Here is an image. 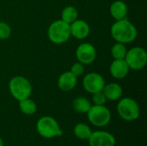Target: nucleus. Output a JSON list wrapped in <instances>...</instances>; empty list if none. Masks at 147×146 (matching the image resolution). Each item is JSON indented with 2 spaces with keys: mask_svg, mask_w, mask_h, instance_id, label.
<instances>
[{
  "mask_svg": "<svg viewBox=\"0 0 147 146\" xmlns=\"http://www.w3.org/2000/svg\"><path fill=\"white\" fill-rule=\"evenodd\" d=\"M110 34L116 42L129 44L136 40L138 36V30L127 18H124L115 21L112 24Z\"/></svg>",
  "mask_w": 147,
  "mask_h": 146,
  "instance_id": "f257e3e1",
  "label": "nucleus"
},
{
  "mask_svg": "<svg viewBox=\"0 0 147 146\" xmlns=\"http://www.w3.org/2000/svg\"><path fill=\"white\" fill-rule=\"evenodd\" d=\"M70 24L61 19L53 21L47 28L48 40L56 45H61L69 40L71 38Z\"/></svg>",
  "mask_w": 147,
  "mask_h": 146,
  "instance_id": "f03ea898",
  "label": "nucleus"
},
{
  "mask_svg": "<svg viewBox=\"0 0 147 146\" xmlns=\"http://www.w3.org/2000/svg\"><path fill=\"white\" fill-rule=\"evenodd\" d=\"M9 90L16 101L30 97L33 87L29 80L22 76H15L9 82Z\"/></svg>",
  "mask_w": 147,
  "mask_h": 146,
  "instance_id": "7ed1b4c3",
  "label": "nucleus"
},
{
  "mask_svg": "<svg viewBox=\"0 0 147 146\" xmlns=\"http://www.w3.org/2000/svg\"><path fill=\"white\" fill-rule=\"evenodd\" d=\"M117 113L126 121H134L139 119L140 108L138 102L132 97L121 98L117 103Z\"/></svg>",
  "mask_w": 147,
  "mask_h": 146,
  "instance_id": "20e7f679",
  "label": "nucleus"
},
{
  "mask_svg": "<svg viewBox=\"0 0 147 146\" xmlns=\"http://www.w3.org/2000/svg\"><path fill=\"white\" fill-rule=\"evenodd\" d=\"M37 133L45 139H53L60 137L63 131L58 121L51 116H43L40 118L36 123Z\"/></svg>",
  "mask_w": 147,
  "mask_h": 146,
  "instance_id": "39448f33",
  "label": "nucleus"
},
{
  "mask_svg": "<svg viewBox=\"0 0 147 146\" xmlns=\"http://www.w3.org/2000/svg\"><path fill=\"white\" fill-rule=\"evenodd\" d=\"M89 121L95 126H106L111 120V112L105 105H91L87 112Z\"/></svg>",
  "mask_w": 147,
  "mask_h": 146,
  "instance_id": "423d86ee",
  "label": "nucleus"
},
{
  "mask_svg": "<svg viewBox=\"0 0 147 146\" xmlns=\"http://www.w3.org/2000/svg\"><path fill=\"white\" fill-rule=\"evenodd\" d=\"M130 70L141 71L147 64L146 51L141 46H134L127 50L124 59Z\"/></svg>",
  "mask_w": 147,
  "mask_h": 146,
  "instance_id": "0eeeda50",
  "label": "nucleus"
},
{
  "mask_svg": "<svg viewBox=\"0 0 147 146\" xmlns=\"http://www.w3.org/2000/svg\"><path fill=\"white\" fill-rule=\"evenodd\" d=\"M82 84L86 92L94 94L102 91L106 83L104 77L101 74L97 72H90L84 77Z\"/></svg>",
  "mask_w": 147,
  "mask_h": 146,
  "instance_id": "6e6552de",
  "label": "nucleus"
},
{
  "mask_svg": "<svg viewBox=\"0 0 147 146\" xmlns=\"http://www.w3.org/2000/svg\"><path fill=\"white\" fill-rule=\"evenodd\" d=\"M76 58L84 65H90L96 58V49L89 42L81 43L76 49Z\"/></svg>",
  "mask_w": 147,
  "mask_h": 146,
  "instance_id": "1a4fd4ad",
  "label": "nucleus"
},
{
  "mask_svg": "<svg viewBox=\"0 0 147 146\" xmlns=\"http://www.w3.org/2000/svg\"><path fill=\"white\" fill-rule=\"evenodd\" d=\"M90 146H115L116 140L115 136L105 131L92 132L88 139Z\"/></svg>",
  "mask_w": 147,
  "mask_h": 146,
  "instance_id": "9d476101",
  "label": "nucleus"
},
{
  "mask_svg": "<svg viewBox=\"0 0 147 146\" xmlns=\"http://www.w3.org/2000/svg\"><path fill=\"white\" fill-rule=\"evenodd\" d=\"M71 35L78 40L87 38L90 33V28L87 22L83 19H77L70 24Z\"/></svg>",
  "mask_w": 147,
  "mask_h": 146,
  "instance_id": "9b49d317",
  "label": "nucleus"
},
{
  "mask_svg": "<svg viewBox=\"0 0 147 146\" xmlns=\"http://www.w3.org/2000/svg\"><path fill=\"white\" fill-rule=\"evenodd\" d=\"M130 71V68L125 59H114L109 66L110 75L115 79L125 78Z\"/></svg>",
  "mask_w": 147,
  "mask_h": 146,
  "instance_id": "f8f14e48",
  "label": "nucleus"
},
{
  "mask_svg": "<svg viewBox=\"0 0 147 146\" xmlns=\"http://www.w3.org/2000/svg\"><path fill=\"white\" fill-rule=\"evenodd\" d=\"M78 83V77L70 71L63 72L58 78L57 85L61 91L69 92L75 89Z\"/></svg>",
  "mask_w": 147,
  "mask_h": 146,
  "instance_id": "ddd939ff",
  "label": "nucleus"
},
{
  "mask_svg": "<svg viewBox=\"0 0 147 146\" xmlns=\"http://www.w3.org/2000/svg\"><path fill=\"white\" fill-rule=\"evenodd\" d=\"M109 13L115 21L127 18L128 14V6L124 1L116 0L111 3L109 7Z\"/></svg>",
  "mask_w": 147,
  "mask_h": 146,
  "instance_id": "4468645a",
  "label": "nucleus"
},
{
  "mask_svg": "<svg viewBox=\"0 0 147 146\" xmlns=\"http://www.w3.org/2000/svg\"><path fill=\"white\" fill-rule=\"evenodd\" d=\"M102 92L105 95L107 100L115 102V101H119L121 98L123 94V89L120 84L116 83H109L104 85Z\"/></svg>",
  "mask_w": 147,
  "mask_h": 146,
  "instance_id": "2eb2a0df",
  "label": "nucleus"
},
{
  "mask_svg": "<svg viewBox=\"0 0 147 146\" xmlns=\"http://www.w3.org/2000/svg\"><path fill=\"white\" fill-rule=\"evenodd\" d=\"M91 105L90 100L84 96H78L72 101L73 109L79 114H87Z\"/></svg>",
  "mask_w": 147,
  "mask_h": 146,
  "instance_id": "dca6fc26",
  "label": "nucleus"
},
{
  "mask_svg": "<svg viewBox=\"0 0 147 146\" xmlns=\"http://www.w3.org/2000/svg\"><path fill=\"white\" fill-rule=\"evenodd\" d=\"M19 108L23 114L33 115L37 112V104L30 97L19 101Z\"/></svg>",
  "mask_w": 147,
  "mask_h": 146,
  "instance_id": "f3484780",
  "label": "nucleus"
},
{
  "mask_svg": "<svg viewBox=\"0 0 147 146\" xmlns=\"http://www.w3.org/2000/svg\"><path fill=\"white\" fill-rule=\"evenodd\" d=\"M74 135L82 140H88L90 137L92 131L91 128L85 123H78L73 128Z\"/></svg>",
  "mask_w": 147,
  "mask_h": 146,
  "instance_id": "a211bd4d",
  "label": "nucleus"
},
{
  "mask_svg": "<svg viewBox=\"0 0 147 146\" xmlns=\"http://www.w3.org/2000/svg\"><path fill=\"white\" fill-rule=\"evenodd\" d=\"M78 18V10L74 6L69 5L63 9L61 12V20L71 24Z\"/></svg>",
  "mask_w": 147,
  "mask_h": 146,
  "instance_id": "6ab92c4d",
  "label": "nucleus"
},
{
  "mask_svg": "<svg viewBox=\"0 0 147 146\" xmlns=\"http://www.w3.org/2000/svg\"><path fill=\"white\" fill-rule=\"evenodd\" d=\"M127 52V48L126 46V44L120 43V42H116L115 44H114L110 51L114 59H124Z\"/></svg>",
  "mask_w": 147,
  "mask_h": 146,
  "instance_id": "aec40b11",
  "label": "nucleus"
},
{
  "mask_svg": "<svg viewBox=\"0 0 147 146\" xmlns=\"http://www.w3.org/2000/svg\"><path fill=\"white\" fill-rule=\"evenodd\" d=\"M11 35V28L5 22H0V40H4Z\"/></svg>",
  "mask_w": 147,
  "mask_h": 146,
  "instance_id": "412c9836",
  "label": "nucleus"
},
{
  "mask_svg": "<svg viewBox=\"0 0 147 146\" xmlns=\"http://www.w3.org/2000/svg\"><path fill=\"white\" fill-rule=\"evenodd\" d=\"M92 102L94 103V105H105L106 102H107V98L105 96V95L103 94L102 90L94 93L92 94Z\"/></svg>",
  "mask_w": 147,
  "mask_h": 146,
  "instance_id": "4be33fe9",
  "label": "nucleus"
},
{
  "mask_svg": "<svg viewBox=\"0 0 147 146\" xmlns=\"http://www.w3.org/2000/svg\"><path fill=\"white\" fill-rule=\"evenodd\" d=\"M70 71L72 74H74L77 77H78L82 76L84 72V65H83L82 63L78 61L71 65Z\"/></svg>",
  "mask_w": 147,
  "mask_h": 146,
  "instance_id": "5701e85b",
  "label": "nucleus"
},
{
  "mask_svg": "<svg viewBox=\"0 0 147 146\" xmlns=\"http://www.w3.org/2000/svg\"><path fill=\"white\" fill-rule=\"evenodd\" d=\"M0 146H3V141L1 137H0Z\"/></svg>",
  "mask_w": 147,
  "mask_h": 146,
  "instance_id": "b1692460",
  "label": "nucleus"
}]
</instances>
